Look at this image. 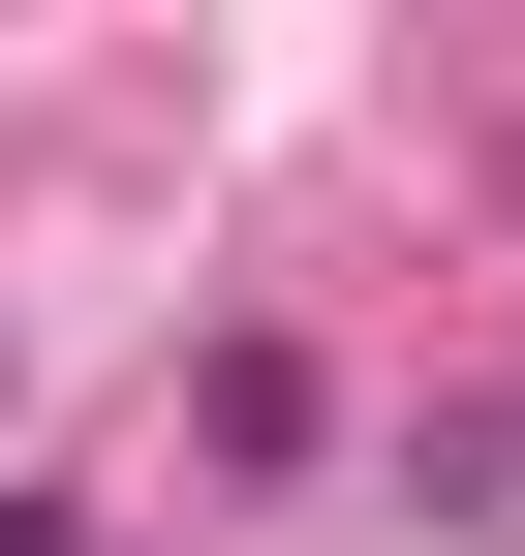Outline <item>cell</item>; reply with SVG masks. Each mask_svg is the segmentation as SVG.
I'll return each instance as SVG.
<instances>
[{
	"label": "cell",
	"mask_w": 525,
	"mask_h": 556,
	"mask_svg": "<svg viewBox=\"0 0 525 556\" xmlns=\"http://www.w3.org/2000/svg\"><path fill=\"white\" fill-rule=\"evenodd\" d=\"M402 495H433V526H495V495H525V402H495V433H433Z\"/></svg>",
	"instance_id": "cell-1"
},
{
	"label": "cell",
	"mask_w": 525,
	"mask_h": 556,
	"mask_svg": "<svg viewBox=\"0 0 525 556\" xmlns=\"http://www.w3.org/2000/svg\"><path fill=\"white\" fill-rule=\"evenodd\" d=\"M0 556H62V495H0Z\"/></svg>",
	"instance_id": "cell-2"
}]
</instances>
